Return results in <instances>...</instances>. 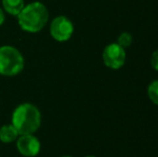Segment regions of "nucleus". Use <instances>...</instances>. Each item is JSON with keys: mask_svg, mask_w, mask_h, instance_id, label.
<instances>
[{"mask_svg": "<svg viewBox=\"0 0 158 157\" xmlns=\"http://www.w3.org/2000/svg\"><path fill=\"white\" fill-rule=\"evenodd\" d=\"M48 11L45 4L40 1H33L25 4L17 15L19 25L22 30L30 34L39 32L45 27L48 22Z\"/></svg>", "mask_w": 158, "mask_h": 157, "instance_id": "nucleus-1", "label": "nucleus"}, {"mask_svg": "<svg viewBox=\"0 0 158 157\" xmlns=\"http://www.w3.org/2000/svg\"><path fill=\"white\" fill-rule=\"evenodd\" d=\"M41 122L40 110L32 103L24 102L14 109L11 124L16 128L19 134H31L40 128Z\"/></svg>", "mask_w": 158, "mask_h": 157, "instance_id": "nucleus-2", "label": "nucleus"}, {"mask_svg": "<svg viewBox=\"0 0 158 157\" xmlns=\"http://www.w3.org/2000/svg\"><path fill=\"white\" fill-rule=\"evenodd\" d=\"M25 59L22 53L12 45L0 46V74L14 76L24 69Z\"/></svg>", "mask_w": 158, "mask_h": 157, "instance_id": "nucleus-3", "label": "nucleus"}, {"mask_svg": "<svg viewBox=\"0 0 158 157\" xmlns=\"http://www.w3.org/2000/svg\"><path fill=\"white\" fill-rule=\"evenodd\" d=\"M73 32L74 25L72 21L64 15L56 16L50 24V35L57 42H66L70 40Z\"/></svg>", "mask_w": 158, "mask_h": 157, "instance_id": "nucleus-4", "label": "nucleus"}, {"mask_svg": "<svg viewBox=\"0 0 158 157\" xmlns=\"http://www.w3.org/2000/svg\"><path fill=\"white\" fill-rule=\"evenodd\" d=\"M102 60L106 67L113 70L121 69L126 63V51L116 42L110 43L103 48Z\"/></svg>", "mask_w": 158, "mask_h": 157, "instance_id": "nucleus-5", "label": "nucleus"}, {"mask_svg": "<svg viewBox=\"0 0 158 157\" xmlns=\"http://www.w3.org/2000/svg\"><path fill=\"white\" fill-rule=\"evenodd\" d=\"M15 142H16L17 151L25 157L37 156L41 150V143L33 134H19Z\"/></svg>", "mask_w": 158, "mask_h": 157, "instance_id": "nucleus-6", "label": "nucleus"}, {"mask_svg": "<svg viewBox=\"0 0 158 157\" xmlns=\"http://www.w3.org/2000/svg\"><path fill=\"white\" fill-rule=\"evenodd\" d=\"M19 136V131L12 124H6L0 128V141L3 143L15 142Z\"/></svg>", "mask_w": 158, "mask_h": 157, "instance_id": "nucleus-7", "label": "nucleus"}, {"mask_svg": "<svg viewBox=\"0 0 158 157\" xmlns=\"http://www.w3.org/2000/svg\"><path fill=\"white\" fill-rule=\"evenodd\" d=\"M2 9L8 14L17 16L25 6L24 0H1Z\"/></svg>", "mask_w": 158, "mask_h": 157, "instance_id": "nucleus-8", "label": "nucleus"}, {"mask_svg": "<svg viewBox=\"0 0 158 157\" xmlns=\"http://www.w3.org/2000/svg\"><path fill=\"white\" fill-rule=\"evenodd\" d=\"M148 96L154 105H158V80L152 81L148 86Z\"/></svg>", "mask_w": 158, "mask_h": 157, "instance_id": "nucleus-9", "label": "nucleus"}, {"mask_svg": "<svg viewBox=\"0 0 158 157\" xmlns=\"http://www.w3.org/2000/svg\"><path fill=\"white\" fill-rule=\"evenodd\" d=\"M132 41H133V37L130 32H127V31H124L117 37V44L122 46L124 48H127L132 44Z\"/></svg>", "mask_w": 158, "mask_h": 157, "instance_id": "nucleus-10", "label": "nucleus"}, {"mask_svg": "<svg viewBox=\"0 0 158 157\" xmlns=\"http://www.w3.org/2000/svg\"><path fill=\"white\" fill-rule=\"evenodd\" d=\"M151 66L153 67V69L158 71V50H156L152 54V57H151Z\"/></svg>", "mask_w": 158, "mask_h": 157, "instance_id": "nucleus-11", "label": "nucleus"}, {"mask_svg": "<svg viewBox=\"0 0 158 157\" xmlns=\"http://www.w3.org/2000/svg\"><path fill=\"white\" fill-rule=\"evenodd\" d=\"M4 21H6V14H4V11L3 9L0 6V26L3 25Z\"/></svg>", "mask_w": 158, "mask_h": 157, "instance_id": "nucleus-12", "label": "nucleus"}, {"mask_svg": "<svg viewBox=\"0 0 158 157\" xmlns=\"http://www.w3.org/2000/svg\"><path fill=\"white\" fill-rule=\"evenodd\" d=\"M85 157H96V156H94V155H88V156H85Z\"/></svg>", "mask_w": 158, "mask_h": 157, "instance_id": "nucleus-13", "label": "nucleus"}, {"mask_svg": "<svg viewBox=\"0 0 158 157\" xmlns=\"http://www.w3.org/2000/svg\"><path fill=\"white\" fill-rule=\"evenodd\" d=\"M61 157H72V156H61Z\"/></svg>", "mask_w": 158, "mask_h": 157, "instance_id": "nucleus-14", "label": "nucleus"}]
</instances>
